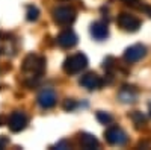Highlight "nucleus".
<instances>
[{"instance_id": "6e6552de", "label": "nucleus", "mask_w": 151, "mask_h": 150, "mask_svg": "<svg viewBox=\"0 0 151 150\" xmlns=\"http://www.w3.org/2000/svg\"><path fill=\"white\" fill-rule=\"evenodd\" d=\"M36 102H38V105H40L42 109L53 108V106L56 105V102H58L56 93H55L53 90H50V88H45V90H42L40 94H38Z\"/></svg>"}, {"instance_id": "f8f14e48", "label": "nucleus", "mask_w": 151, "mask_h": 150, "mask_svg": "<svg viewBox=\"0 0 151 150\" xmlns=\"http://www.w3.org/2000/svg\"><path fill=\"white\" fill-rule=\"evenodd\" d=\"M0 52H2V55H15V52H17L15 40L9 35H8V38L5 35H2V40H0Z\"/></svg>"}, {"instance_id": "f3484780", "label": "nucleus", "mask_w": 151, "mask_h": 150, "mask_svg": "<svg viewBox=\"0 0 151 150\" xmlns=\"http://www.w3.org/2000/svg\"><path fill=\"white\" fill-rule=\"evenodd\" d=\"M97 118L101 121L103 124H109L110 121H112V115L110 114H107V112H103V111H100V112H97Z\"/></svg>"}, {"instance_id": "2eb2a0df", "label": "nucleus", "mask_w": 151, "mask_h": 150, "mask_svg": "<svg viewBox=\"0 0 151 150\" xmlns=\"http://www.w3.org/2000/svg\"><path fill=\"white\" fill-rule=\"evenodd\" d=\"M38 15H40V9H38L36 6H33V5L27 6L26 18H27L29 21H35V20H38Z\"/></svg>"}, {"instance_id": "9d476101", "label": "nucleus", "mask_w": 151, "mask_h": 150, "mask_svg": "<svg viewBox=\"0 0 151 150\" xmlns=\"http://www.w3.org/2000/svg\"><path fill=\"white\" fill-rule=\"evenodd\" d=\"M56 41L62 49H71V47H74L76 44H77V35H76L71 29H68V30L60 32L58 35Z\"/></svg>"}, {"instance_id": "aec40b11", "label": "nucleus", "mask_w": 151, "mask_h": 150, "mask_svg": "<svg viewBox=\"0 0 151 150\" xmlns=\"http://www.w3.org/2000/svg\"><path fill=\"white\" fill-rule=\"evenodd\" d=\"M150 115H151V105H150Z\"/></svg>"}, {"instance_id": "a211bd4d", "label": "nucleus", "mask_w": 151, "mask_h": 150, "mask_svg": "<svg viewBox=\"0 0 151 150\" xmlns=\"http://www.w3.org/2000/svg\"><path fill=\"white\" fill-rule=\"evenodd\" d=\"M74 106H76L74 100H70V99L67 100V102H65V105H64V108H65V109H73Z\"/></svg>"}, {"instance_id": "dca6fc26", "label": "nucleus", "mask_w": 151, "mask_h": 150, "mask_svg": "<svg viewBox=\"0 0 151 150\" xmlns=\"http://www.w3.org/2000/svg\"><path fill=\"white\" fill-rule=\"evenodd\" d=\"M132 118L134 120V123H136L137 128H141V126H144V124H145V117L141 114V112H137V111L132 114Z\"/></svg>"}, {"instance_id": "0eeeda50", "label": "nucleus", "mask_w": 151, "mask_h": 150, "mask_svg": "<svg viewBox=\"0 0 151 150\" xmlns=\"http://www.w3.org/2000/svg\"><path fill=\"white\" fill-rule=\"evenodd\" d=\"M79 83L88 91H94V90H100L103 86V79L97 73H86L80 78Z\"/></svg>"}, {"instance_id": "423d86ee", "label": "nucleus", "mask_w": 151, "mask_h": 150, "mask_svg": "<svg viewBox=\"0 0 151 150\" xmlns=\"http://www.w3.org/2000/svg\"><path fill=\"white\" fill-rule=\"evenodd\" d=\"M104 136H106V141L112 146H124L127 143V133L118 126H110L106 130Z\"/></svg>"}, {"instance_id": "ddd939ff", "label": "nucleus", "mask_w": 151, "mask_h": 150, "mask_svg": "<svg viewBox=\"0 0 151 150\" xmlns=\"http://www.w3.org/2000/svg\"><path fill=\"white\" fill-rule=\"evenodd\" d=\"M79 141H80V146L83 149H97L100 146V143H98V140L95 138V136L91 135V133H86V132L80 133Z\"/></svg>"}, {"instance_id": "39448f33", "label": "nucleus", "mask_w": 151, "mask_h": 150, "mask_svg": "<svg viewBox=\"0 0 151 150\" xmlns=\"http://www.w3.org/2000/svg\"><path fill=\"white\" fill-rule=\"evenodd\" d=\"M27 126V115L23 111H14L8 117V128L12 132H21Z\"/></svg>"}, {"instance_id": "f03ea898", "label": "nucleus", "mask_w": 151, "mask_h": 150, "mask_svg": "<svg viewBox=\"0 0 151 150\" xmlns=\"http://www.w3.org/2000/svg\"><path fill=\"white\" fill-rule=\"evenodd\" d=\"M88 67V58L85 53L79 52V53H74L71 56H68L64 61V71L67 74H79L82 73L85 68Z\"/></svg>"}, {"instance_id": "1a4fd4ad", "label": "nucleus", "mask_w": 151, "mask_h": 150, "mask_svg": "<svg viewBox=\"0 0 151 150\" xmlns=\"http://www.w3.org/2000/svg\"><path fill=\"white\" fill-rule=\"evenodd\" d=\"M145 55H147L145 46H142V44H133V46H130L124 52V59L127 62H130V64H133V62L141 61Z\"/></svg>"}, {"instance_id": "9b49d317", "label": "nucleus", "mask_w": 151, "mask_h": 150, "mask_svg": "<svg viewBox=\"0 0 151 150\" xmlns=\"http://www.w3.org/2000/svg\"><path fill=\"white\" fill-rule=\"evenodd\" d=\"M91 35L97 41H103L109 36V28H107V23L104 21H95L91 24V29H89Z\"/></svg>"}, {"instance_id": "f257e3e1", "label": "nucleus", "mask_w": 151, "mask_h": 150, "mask_svg": "<svg viewBox=\"0 0 151 150\" xmlns=\"http://www.w3.org/2000/svg\"><path fill=\"white\" fill-rule=\"evenodd\" d=\"M45 71V58L38 53H29L23 61L21 74L26 85L32 86L42 78Z\"/></svg>"}, {"instance_id": "7ed1b4c3", "label": "nucleus", "mask_w": 151, "mask_h": 150, "mask_svg": "<svg viewBox=\"0 0 151 150\" xmlns=\"http://www.w3.org/2000/svg\"><path fill=\"white\" fill-rule=\"evenodd\" d=\"M53 20L60 26H70L76 20V11L71 6H58L53 9Z\"/></svg>"}, {"instance_id": "20e7f679", "label": "nucleus", "mask_w": 151, "mask_h": 150, "mask_svg": "<svg viewBox=\"0 0 151 150\" xmlns=\"http://www.w3.org/2000/svg\"><path fill=\"white\" fill-rule=\"evenodd\" d=\"M116 23L125 32H136L141 28V20L134 17L133 14H129V12H121L116 18Z\"/></svg>"}, {"instance_id": "4468645a", "label": "nucleus", "mask_w": 151, "mask_h": 150, "mask_svg": "<svg viewBox=\"0 0 151 150\" xmlns=\"http://www.w3.org/2000/svg\"><path fill=\"white\" fill-rule=\"evenodd\" d=\"M134 97H136V91L132 90V86H124L119 93V99L122 102L129 103V102H134Z\"/></svg>"}, {"instance_id": "6ab92c4d", "label": "nucleus", "mask_w": 151, "mask_h": 150, "mask_svg": "<svg viewBox=\"0 0 151 150\" xmlns=\"http://www.w3.org/2000/svg\"><path fill=\"white\" fill-rule=\"evenodd\" d=\"M124 2H127V3L130 5V3H136V2H139V0H124Z\"/></svg>"}]
</instances>
